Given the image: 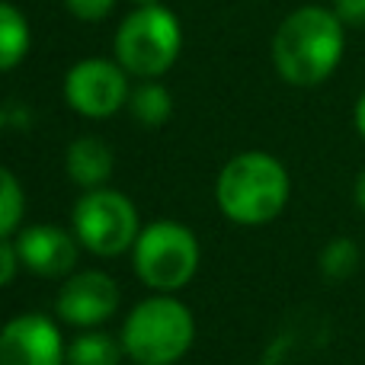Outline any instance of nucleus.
I'll list each match as a JSON object with an SVG mask.
<instances>
[{
    "label": "nucleus",
    "mask_w": 365,
    "mask_h": 365,
    "mask_svg": "<svg viewBox=\"0 0 365 365\" xmlns=\"http://www.w3.org/2000/svg\"><path fill=\"white\" fill-rule=\"evenodd\" d=\"M343 58V19L324 6L295 10L272 38V61L295 87L324 83Z\"/></svg>",
    "instance_id": "1"
},
{
    "label": "nucleus",
    "mask_w": 365,
    "mask_h": 365,
    "mask_svg": "<svg viewBox=\"0 0 365 365\" xmlns=\"http://www.w3.org/2000/svg\"><path fill=\"white\" fill-rule=\"evenodd\" d=\"M289 173L272 154L247 151L227 160L215 182V199L234 225H269L289 202Z\"/></svg>",
    "instance_id": "2"
},
{
    "label": "nucleus",
    "mask_w": 365,
    "mask_h": 365,
    "mask_svg": "<svg viewBox=\"0 0 365 365\" xmlns=\"http://www.w3.org/2000/svg\"><path fill=\"white\" fill-rule=\"evenodd\" d=\"M195 340L192 311L173 295L145 298L122 324V346L135 365H173Z\"/></svg>",
    "instance_id": "3"
},
{
    "label": "nucleus",
    "mask_w": 365,
    "mask_h": 365,
    "mask_svg": "<svg viewBox=\"0 0 365 365\" xmlns=\"http://www.w3.org/2000/svg\"><path fill=\"white\" fill-rule=\"evenodd\" d=\"M199 269V240L186 225L154 221L135 240V272L154 292H177Z\"/></svg>",
    "instance_id": "4"
},
{
    "label": "nucleus",
    "mask_w": 365,
    "mask_h": 365,
    "mask_svg": "<svg viewBox=\"0 0 365 365\" xmlns=\"http://www.w3.org/2000/svg\"><path fill=\"white\" fill-rule=\"evenodd\" d=\"M74 237L96 257H119L135 247L141 227L132 199L115 189H87L74 205Z\"/></svg>",
    "instance_id": "5"
},
{
    "label": "nucleus",
    "mask_w": 365,
    "mask_h": 365,
    "mask_svg": "<svg viewBox=\"0 0 365 365\" xmlns=\"http://www.w3.org/2000/svg\"><path fill=\"white\" fill-rule=\"evenodd\" d=\"M115 55L122 68L138 77H158L180 55V23L158 4L141 6L122 23L115 36Z\"/></svg>",
    "instance_id": "6"
},
{
    "label": "nucleus",
    "mask_w": 365,
    "mask_h": 365,
    "mask_svg": "<svg viewBox=\"0 0 365 365\" xmlns=\"http://www.w3.org/2000/svg\"><path fill=\"white\" fill-rule=\"evenodd\" d=\"M0 365H68L61 330L45 314H19L0 330Z\"/></svg>",
    "instance_id": "7"
},
{
    "label": "nucleus",
    "mask_w": 365,
    "mask_h": 365,
    "mask_svg": "<svg viewBox=\"0 0 365 365\" xmlns=\"http://www.w3.org/2000/svg\"><path fill=\"white\" fill-rule=\"evenodd\" d=\"M58 317L68 321L71 327H100L119 311V285L113 276L100 269L71 272L68 282L58 292Z\"/></svg>",
    "instance_id": "8"
},
{
    "label": "nucleus",
    "mask_w": 365,
    "mask_h": 365,
    "mask_svg": "<svg viewBox=\"0 0 365 365\" xmlns=\"http://www.w3.org/2000/svg\"><path fill=\"white\" fill-rule=\"evenodd\" d=\"M64 96L81 115L106 119L125 103L128 83L122 77V68L93 58V61H81L77 68H71L64 81Z\"/></svg>",
    "instance_id": "9"
},
{
    "label": "nucleus",
    "mask_w": 365,
    "mask_h": 365,
    "mask_svg": "<svg viewBox=\"0 0 365 365\" xmlns=\"http://www.w3.org/2000/svg\"><path fill=\"white\" fill-rule=\"evenodd\" d=\"M77 244L81 240L58 225L23 227L16 237V250L23 266L32 276H42V279L71 276V269L77 266Z\"/></svg>",
    "instance_id": "10"
},
{
    "label": "nucleus",
    "mask_w": 365,
    "mask_h": 365,
    "mask_svg": "<svg viewBox=\"0 0 365 365\" xmlns=\"http://www.w3.org/2000/svg\"><path fill=\"white\" fill-rule=\"evenodd\" d=\"M68 177L83 189H100L113 177V151L100 138H77L68 148Z\"/></svg>",
    "instance_id": "11"
},
{
    "label": "nucleus",
    "mask_w": 365,
    "mask_h": 365,
    "mask_svg": "<svg viewBox=\"0 0 365 365\" xmlns=\"http://www.w3.org/2000/svg\"><path fill=\"white\" fill-rule=\"evenodd\" d=\"M125 356L122 336H113L106 330H87L68 346V365H119Z\"/></svg>",
    "instance_id": "12"
},
{
    "label": "nucleus",
    "mask_w": 365,
    "mask_h": 365,
    "mask_svg": "<svg viewBox=\"0 0 365 365\" xmlns=\"http://www.w3.org/2000/svg\"><path fill=\"white\" fill-rule=\"evenodd\" d=\"M26 48H29V26L23 13L10 4H0V71L16 68Z\"/></svg>",
    "instance_id": "13"
},
{
    "label": "nucleus",
    "mask_w": 365,
    "mask_h": 365,
    "mask_svg": "<svg viewBox=\"0 0 365 365\" xmlns=\"http://www.w3.org/2000/svg\"><path fill=\"white\" fill-rule=\"evenodd\" d=\"M170 109H173L170 93H167L160 83H145V87H138L135 90V96H132L135 119H138L141 125H148V128L164 125V122L170 119Z\"/></svg>",
    "instance_id": "14"
},
{
    "label": "nucleus",
    "mask_w": 365,
    "mask_h": 365,
    "mask_svg": "<svg viewBox=\"0 0 365 365\" xmlns=\"http://www.w3.org/2000/svg\"><path fill=\"white\" fill-rule=\"evenodd\" d=\"M356 266H359V247L349 237H334L321 250V272L327 279H334V282L349 279L356 272Z\"/></svg>",
    "instance_id": "15"
},
{
    "label": "nucleus",
    "mask_w": 365,
    "mask_h": 365,
    "mask_svg": "<svg viewBox=\"0 0 365 365\" xmlns=\"http://www.w3.org/2000/svg\"><path fill=\"white\" fill-rule=\"evenodd\" d=\"M23 208H26L23 186L6 167H0V237H10L19 227Z\"/></svg>",
    "instance_id": "16"
},
{
    "label": "nucleus",
    "mask_w": 365,
    "mask_h": 365,
    "mask_svg": "<svg viewBox=\"0 0 365 365\" xmlns=\"http://www.w3.org/2000/svg\"><path fill=\"white\" fill-rule=\"evenodd\" d=\"M19 266H23V259H19L16 240L0 237V289H4V285H10L13 279H16Z\"/></svg>",
    "instance_id": "17"
},
{
    "label": "nucleus",
    "mask_w": 365,
    "mask_h": 365,
    "mask_svg": "<svg viewBox=\"0 0 365 365\" xmlns=\"http://www.w3.org/2000/svg\"><path fill=\"white\" fill-rule=\"evenodd\" d=\"M64 4L77 19H100L113 10L115 0H64Z\"/></svg>",
    "instance_id": "18"
},
{
    "label": "nucleus",
    "mask_w": 365,
    "mask_h": 365,
    "mask_svg": "<svg viewBox=\"0 0 365 365\" xmlns=\"http://www.w3.org/2000/svg\"><path fill=\"white\" fill-rule=\"evenodd\" d=\"M334 13L343 19V26H365V0H334Z\"/></svg>",
    "instance_id": "19"
},
{
    "label": "nucleus",
    "mask_w": 365,
    "mask_h": 365,
    "mask_svg": "<svg viewBox=\"0 0 365 365\" xmlns=\"http://www.w3.org/2000/svg\"><path fill=\"white\" fill-rule=\"evenodd\" d=\"M356 128H359V135L365 141V93L359 96V103H356Z\"/></svg>",
    "instance_id": "20"
},
{
    "label": "nucleus",
    "mask_w": 365,
    "mask_h": 365,
    "mask_svg": "<svg viewBox=\"0 0 365 365\" xmlns=\"http://www.w3.org/2000/svg\"><path fill=\"white\" fill-rule=\"evenodd\" d=\"M356 205L365 212V170L359 173V180H356Z\"/></svg>",
    "instance_id": "21"
},
{
    "label": "nucleus",
    "mask_w": 365,
    "mask_h": 365,
    "mask_svg": "<svg viewBox=\"0 0 365 365\" xmlns=\"http://www.w3.org/2000/svg\"><path fill=\"white\" fill-rule=\"evenodd\" d=\"M138 4H145V6H148V4H158V0H138Z\"/></svg>",
    "instance_id": "22"
}]
</instances>
